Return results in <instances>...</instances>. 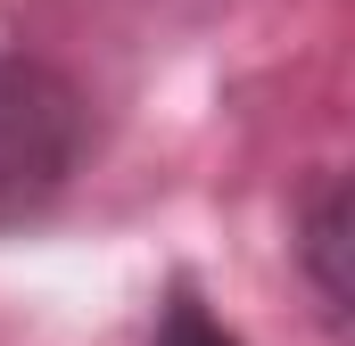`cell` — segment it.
I'll return each instance as SVG.
<instances>
[{
    "mask_svg": "<svg viewBox=\"0 0 355 346\" xmlns=\"http://www.w3.org/2000/svg\"><path fill=\"white\" fill-rule=\"evenodd\" d=\"M91 157V99L67 66L0 50V239L58 215Z\"/></svg>",
    "mask_w": 355,
    "mask_h": 346,
    "instance_id": "cell-1",
    "label": "cell"
},
{
    "mask_svg": "<svg viewBox=\"0 0 355 346\" xmlns=\"http://www.w3.org/2000/svg\"><path fill=\"white\" fill-rule=\"evenodd\" d=\"M289 248H297V272H306L322 322L347 330V181H339V173H322V181L306 190V206H297V239H289Z\"/></svg>",
    "mask_w": 355,
    "mask_h": 346,
    "instance_id": "cell-2",
    "label": "cell"
},
{
    "mask_svg": "<svg viewBox=\"0 0 355 346\" xmlns=\"http://www.w3.org/2000/svg\"><path fill=\"white\" fill-rule=\"evenodd\" d=\"M149 346H240V330H223V322L207 313V297H198L190 280H174L166 305H157V338Z\"/></svg>",
    "mask_w": 355,
    "mask_h": 346,
    "instance_id": "cell-3",
    "label": "cell"
}]
</instances>
